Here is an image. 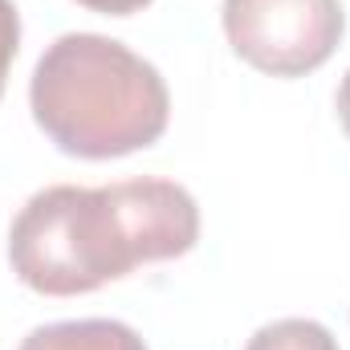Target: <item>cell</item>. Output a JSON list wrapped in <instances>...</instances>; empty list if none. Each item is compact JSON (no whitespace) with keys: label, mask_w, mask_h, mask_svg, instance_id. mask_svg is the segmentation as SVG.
Instances as JSON below:
<instances>
[{"label":"cell","mask_w":350,"mask_h":350,"mask_svg":"<svg viewBox=\"0 0 350 350\" xmlns=\"http://www.w3.org/2000/svg\"><path fill=\"white\" fill-rule=\"evenodd\" d=\"M200 241V204L175 179L102 187L53 183L29 196L8 232L12 273L41 297H78L139 265L175 261Z\"/></svg>","instance_id":"obj_1"},{"label":"cell","mask_w":350,"mask_h":350,"mask_svg":"<svg viewBox=\"0 0 350 350\" xmlns=\"http://www.w3.org/2000/svg\"><path fill=\"white\" fill-rule=\"evenodd\" d=\"M29 110L74 159H122L163 139L172 94L163 74L102 33H66L33 66Z\"/></svg>","instance_id":"obj_2"},{"label":"cell","mask_w":350,"mask_h":350,"mask_svg":"<svg viewBox=\"0 0 350 350\" xmlns=\"http://www.w3.org/2000/svg\"><path fill=\"white\" fill-rule=\"evenodd\" d=\"M220 16L232 53L269 78L322 70L347 33L342 0H224Z\"/></svg>","instance_id":"obj_3"},{"label":"cell","mask_w":350,"mask_h":350,"mask_svg":"<svg viewBox=\"0 0 350 350\" xmlns=\"http://www.w3.org/2000/svg\"><path fill=\"white\" fill-rule=\"evenodd\" d=\"M16 350H147V342L126 322L78 318V322H49L29 330Z\"/></svg>","instance_id":"obj_4"},{"label":"cell","mask_w":350,"mask_h":350,"mask_svg":"<svg viewBox=\"0 0 350 350\" xmlns=\"http://www.w3.org/2000/svg\"><path fill=\"white\" fill-rule=\"evenodd\" d=\"M245 350H338V342L314 318H277L261 326Z\"/></svg>","instance_id":"obj_5"},{"label":"cell","mask_w":350,"mask_h":350,"mask_svg":"<svg viewBox=\"0 0 350 350\" xmlns=\"http://www.w3.org/2000/svg\"><path fill=\"white\" fill-rule=\"evenodd\" d=\"M16 45H21V12L12 0H0V94H4L12 62H16Z\"/></svg>","instance_id":"obj_6"},{"label":"cell","mask_w":350,"mask_h":350,"mask_svg":"<svg viewBox=\"0 0 350 350\" xmlns=\"http://www.w3.org/2000/svg\"><path fill=\"white\" fill-rule=\"evenodd\" d=\"M82 8L90 12H102V16H135V12H143L151 0H78Z\"/></svg>","instance_id":"obj_7"},{"label":"cell","mask_w":350,"mask_h":350,"mask_svg":"<svg viewBox=\"0 0 350 350\" xmlns=\"http://www.w3.org/2000/svg\"><path fill=\"white\" fill-rule=\"evenodd\" d=\"M334 110H338V122H342V131H347V139H350V70L342 74V82H338V94H334Z\"/></svg>","instance_id":"obj_8"}]
</instances>
